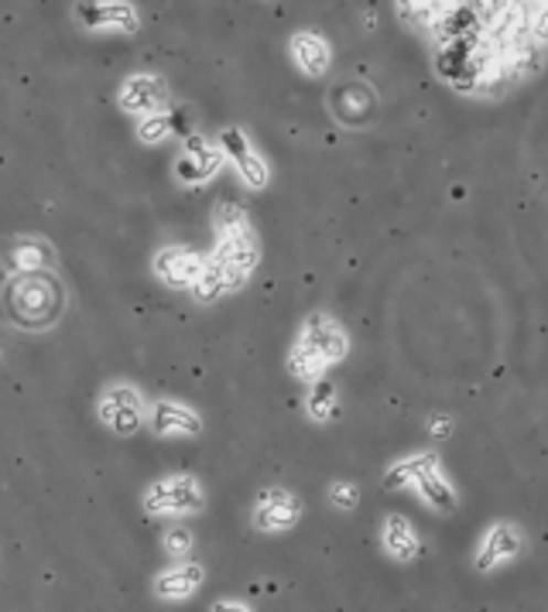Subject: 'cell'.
<instances>
[{
	"mask_svg": "<svg viewBox=\"0 0 548 612\" xmlns=\"http://www.w3.org/2000/svg\"><path fill=\"white\" fill-rule=\"evenodd\" d=\"M66 304L69 294L52 270L11 275L4 291H0V312L21 332H52L66 315Z\"/></svg>",
	"mask_w": 548,
	"mask_h": 612,
	"instance_id": "cell-1",
	"label": "cell"
},
{
	"mask_svg": "<svg viewBox=\"0 0 548 612\" xmlns=\"http://www.w3.org/2000/svg\"><path fill=\"white\" fill-rule=\"evenodd\" d=\"M96 418H100V425L110 428L114 434L127 438L138 428H144L148 400H144L141 387L127 384V380H114L100 390V397H96Z\"/></svg>",
	"mask_w": 548,
	"mask_h": 612,
	"instance_id": "cell-2",
	"label": "cell"
},
{
	"mask_svg": "<svg viewBox=\"0 0 548 612\" xmlns=\"http://www.w3.org/2000/svg\"><path fill=\"white\" fill-rule=\"evenodd\" d=\"M206 506V493L196 475H165L144 490V509L151 517H189Z\"/></svg>",
	"mask_w": 548,
	"mask_h": 612,
	"instance_id": "cell-3",
	"label": "cell"
},
{
	"mask_svg": "<svg viewBox=\"0 0 548 612\" xmlns=\"http://www.w3.org/2000/svg\"><path fill=\"white\" fill-rule=\"evenodd\" d=\"M73 18L93 35H131L141 28V14L131 0H76Z\"/></svg>",
	"mask_w": 548,
	"mask_h": 612,
	"instance_id": "cell-4",
	"label": "cell"
},
{
	"mask_svg": "<svg viewBox=\"0 0 548 612\" xmlns=\"http://www.w3.org/2000/svg\"><path fill=\"white\" fill-rule=\"evenodd\" d=\"M216 148L223 154V161H230L237 168V175L247 189L261 192L268 189L271 182V164L265 161V154L250 144V138L240 130V127H223L219 138H216Z\"/></svg>",
	"mask_w": 548,
	"mask_h": 612,
	"instance_id": "cell-5",
	"label": "cell"
},
{
	"mask_svg": "<svg viewBox=\"0 0 548 612\" xmlns=\"http://www.w3.org/2000/svg\"><path fill=\"white\" fill-rule=\"evenodd\" d=\"M525 548H528L525 530H522L518 524H511V520H497V524L487 527V534L480 537L476 555H473V565H476V571L487 575V571H494V568L507 565V561H514L518 555H525Z\"/></svg>",
	"mask_w": 548,
	"mask_h": 612,
	"instance_id": "cell-6",
	"label": "cell"
},
{
	"mask_svg": "<svg viewBox=\"0 0 548 612\" xmlns=\"http://www.w3.org/2000/svg\"><path fill=\"white\" fill-rule=\"evenodd\" d=\"M223 168V154L216 144H206L203 138H185L182 151L175 154V182L185 185V189H200V185H209Z\"/></svg>",
	"mask_w": 548,
	"mask_h": 612,
	"instance_id": "cell-7",
	"label": "cell"
},
{
	"mask_svg": "<svg viewBox=\"0 0 548 612\" xmlns=\"http://www.w3.org/2000/svg\"><path fill=\"white\" fill-rule=\"evenodd\" d=\"M299 343H302V346H309V350H312L322 363H326V366L343 363V359H346V353H350L346 329H343L333 315H326V312H312V315L302 322V329H299Z\"/></svg>",
	"mask_w": 548,
	"mask_h": 612,
	"instance_id": "cell-8",
	"label": "cell"
},
{
	"mask_svg": "<svg viewBox=\"0 0 548 612\" xmlns=\"http://www.w3.org/2000/svg\"><path fill=\"white\" fill-rule=\"evenodd\" d=\"M206 257L200 250H192V247H182V244H172V247H161L154 250L151 257V270H154V278L172 288V291H189L192 281L200 278V270H203Z\"/></svg>",
	"mask_w": 548,
	"mask_h": 612,
	"instance_id": "cell-9",
	"label": "cell"
},
{
	"mask_svg": "<svg viewBox=\"0 0 548 612\" xmlns=\"http://www.w3.org/2000/svg\"><path fill=\"white\" fill-rule=\"evenodd\" d=\"M117 107L131 117H148L169 107V86L154 73H135L127 76L117 89Z\"/></svg>",
	"mask_w": 548,
	"mask_h": 612,
	"instance_id": "cell-10",
	"label": "cell"
},
{
	"mask_svg": "<svg viewBox=\"0 0 548 612\" xmlns=\"http://www.w3.org/2000/svg\"><path fill=\"white\" fill-rule=\"evenodd\" d=\"M302 517V500L296 493H288L281 486L261 490L254 503V527L265 530V534H281V530H292Z\"/></svg>",
	"mask_w": 548,
	"mask_h": 612,
	"instance_id": "cell-11",
	"label": "cell"
},
{
	"mask_svg": "<svg viewBox=\"0 0 548 612\" xmlns=\"http://www.w3.org/2000/svg\"><path fill=\"white\" fill-rule=\"evenodd\" d=\"M151 434L158 438H196L203 434V418L200 411H192L189 404L172 400V397H161L148 404V421Z\"/></svg>",
	"mask_w": 548,
	"mask_h": 612,
	"instance_id": "cell-12",
	"label": "cell"
},
{
	"mask_svg": "<svg viewBox=\"0 0 548 612\" xmlns=\"http://www.w3.org/2000/svg\"><path fill=\"white\" fill-rule=\"evenodd\" d=\"M0 260L11 275H35V270H52L55 267V250L42 236H14L0 250Z\"/></svg>",
	"mask_w": 548,
	"mask_h": 612,
	"instance_id": "cell-13",
	"label": "cell"
},
{
	"mask_svg": "<svg viewBox=\"0 0 548 612\" xmlns=\"http://www.w3.org/2000/svg\"><path fill=\"white\" fill-rule=\"evenodd\" d=\"M288 55H292L296 69L309 79H319L330 73V62H333V49L330 42L319 35V31H296L292 39H288Z\"/></svg>",
	"mask_w": 548,
	"mask_h": 612,
	"instance_id": "cell-14",
	"label": "cell"
},
{
	"mask_svg": "<svg viewBox=\"0 0 548 612\" xmlns=\"http://www.w3.org/2000/svg\"><path fill=\"white\" fill-rule=\"evenodd\" d=\"M206 578V568L200 561H175L172 568H165L158 578H154V595L161 602H185L200 592Z\"/></svg>",
	"mask_w": 548,
	"mask_h": 612,
	"instance_id": "cell-15",
	"label": "cell"
},
{
	"mask_svg": "<svg viewBox=\"0 0 548 612\" xmlns=\"http://www.w3.org/2000/svg\"><path fill=\"white\" fill-rule=\"evenodd\" d=\"M380 544L395 561H415L422 555V540H418L415 527L401 514H388L380 524Z\"/></svg>",
	"mask_w": 548,
	"mask_h": 612,
	"instance_id": "cell-16",
	"label": "cell"
},
{
	"mask_svg": "<svg viewBox=\"0 0 548 612\" xmlns=\"http://www.w3.org/2000/svg\"><path fill=\"white\" fill-rule=\"evenodd\" d=\"M411 490L422 496V503L429 509H436V514H453V509L460 506V493H456L453 483H449V475L442 472V465L432 469V472H426Z\"/></svg>",
	"mask_w": 548,
	"mask_h": 612,
	"instance_id": "cell-17",
	"label": "cell"
},
{
	"mask_svg": "<svg viewBox=\"0 0 548 612\" xmlns=\"http://www.w3.org/2000/svg\"><path fill=\"white\" fill-rule=\"evenodd\" d=\"M432 469H439V459L432 455V452H418V455H411V459H401V462H395L391 469H388V475H384V480H388V486H395V490H401V486H415L418 480H422L426 472H432Z\"/></svg>",
	"mask_w": 548,
	"mask_h": 612,
	"instance_id": "cell-18",
	"label": "cell"
},
{
	"mask_svg": "<svg viewBox=\"0 0 548 612\" xmlns=\"http://www.w3.org/2000/svg\"><path fill=\"white\" fill-rule=\"evenodd\" d=\"M326 363H322L309 346H302V343H296L292 346V353H288V373H292L296 380H305V384H315V380H322L326 377Z\"/></svg>",
	"mask_w": 548,
	"mask_h": 612,
	"instance_id": "cell-19",
	"label": "cell"
},
{
	"mask_svg": "<svg viewBox=\"0 0 548 612\" xmlns=\"http://www.w3.org/2000/svg\"><path fill=\"white\" fill-rule=\"evenodd\" d=\"M138 141L144 148H158V144H165L172 138V117L169 110H158V114H148V117H138Z\"/></svg>",
	"mask_w": 548,
	"mask_h": 612,
	"instance_id": "cell-20",
	"label": "cell"
},
{
	"mask_svg": "<svg viewBox=\"0 0 548 612\" xmlns=\"http://www.w3.org/2000/svg\"><path fill=\"white\" fill-rule=\"evenodd\" d=\"M305 411L312 421H333L336 415V387L326 380H315L312 390L305 394Z\"/></svg>",
	"mask_w": 548,
	"mask_h": 612,
	"instance_id": "cell-21",
	"label": "cell"
},
{
	"mask_svg": "<svg viewBox=\"0 0 548 612\" xmlns=\"http://www.w3.org/2000/svg\"><path fill=\"white\" fill-rule=\"evenodd\" d=\"M161 548H165L169 558L182 561L192 555V548H196V537H192L189 527H169L165 534H161Z\"/></svg>",
	"mask_w": 548,
	"mask_h": 612,
	"instance_id": "cell-22",
	"label": "cell"
},
{
	"mask_svg": "<svg viewBox=\"0 0 548 612\" xmlns=\"http://www.w3.org/2000/svg\"><path fill=\"white\" fill-rule=\"evenodd\" d=\"M330 503L336 509H353L361 503V493H357V486H353V483H333L330 486Z\"/></svg>",
	"mask_w": 548,
	"mask_h": 612,
	"instance_id": "cell-23",
	"label": "cell"
},
{
	"mask_svg": "<svg viewBox=\"0 0 548 612\" xmlns=\"http://www.w3.org/2000/svg\"><path fill=\"white\" fill-rule=\"evenodd\" d=\"M528 31L535 42H548V0L545 4H531L528 11Z\"/></svg>",
	"mask_w": 548,
	"mask_h": 612,
	"instance_id": "cell-24",
	"label": "cell"
},
{
	"mask_svg": "<svg viewBox=\"0 0 548 612\" xmlns=\"http://www.w3.org/2000/svg\"><path fill=\"white\" fill-rule=\"evenodd\" d=\"M213 612H250V605L240 602V599H223V602L213 605Z\"/></svg>",
	"mask_w": 548,
	"mask_h": 612,
	"instance_id": "cell-25",
	"label": "cell"
},
{
	"mask_svg": "<svg viewBox=\"0 0 548 612\" xmlns=\"http://www.w3.org/2000/svg\"><path fill=\"white\" fill-rule=\"evenodd\" d=\"M432 434H449V421H432Z\"/></svg>",
	"mask_w": 548,
	"mask_h": 612,
	"instance_id": "cell-26",
	"label": "cell"
}]
</instances>
